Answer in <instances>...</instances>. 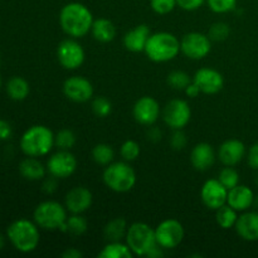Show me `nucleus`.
I'll use <instances>...</instances> for the list:
<instances>
[{
  "label": "nucleus",
  "instance_id": "f8f14e48",
  "mask_svg": "<svg viewBox=\"0 0 258 258\" xmlns=\"http://www.w3.org/2000/svg\"><path fill=\"white\" fill-rule=\"evenodd\" d=\"M78 165L77 158L70 150H58L47 161V171L58 179L70 178Z\"/></svg>",
  "mask_w": 258,
  "mask_h": 258
},
{
  "label": "nucleus",
  "instance_id": "412c9836",
  "mask_svg": "<svg viewBox=\"0 0 258 258\" xmlns=\"http://www.w3.org/2000/svg\"><path fill=\"white\" fill-rule=\"evenodd\" d=\"M234 229L244 241H258V212H243L238 216Z\"/></svg>",
  "mask_w": 258,
  "mask_h": 258
},
{
  "label": "nucleus",
  "instance_id": "423d86ee",
  "mask_svg": "<svg viewBox=\"0 0 258 258\" xmlns=\"http://www.w3.org/2000/svg\"><path fill=\"white\" fill-rule=\"evenodd\" d=\"M68 211L63 204L55 201H45L38 204L33 219L39 228L45 231H62L68 218Z\"/></svg>",
  "mask_w": 258,
  "mask_h": 258
},
{
  "label": "nucleus",
  "instance_id": "cd10ccee",
  "mask_svg": "<svg viewBox=\"0 0 258 258\" xmlns=\"http://www.w3.org/2000/svg\"><path fill=\"white\" fill-rule=\"evenodd\" d=\"M87 228L88 222L85 217H82V214H72V216L67 218L64 227H63L60 232L71 234V236L80 237L87 232Z\"/></svg>",
  "mask_w": 258,
  "mask_h": 258
},
{
  "label": "nucleus",
  "instance_id": "a19ab883",
  "mask_svg": "<svg viewBox=\"0 0 258 258\" xmlns=\"http://www.w3.org/2000/svg\"><path fill=\"white\" fill-rule=\"evenodd\" d=\"M206 0H176L178 7H180L183 10L186 12H194V10L199 9L202 5L204 4Z\"/></svg>",
  "mask_w": 258,
  "mask_h": 258
},
{
  "label": "nucleus",
  "instance_id": "1a4fd4ad",
  "mask_svg": "<svg viewBox=\"0 0 258 258\" xmlns=\"http://www.w3.org/2000/svg\"><path fill=\"white\" fill-rule=\"evenodd\" d=\"M191 118L190 106L186 101L174 98L169 101L163 110V120L171 130H181Z\"/></svg>",
  "mask_w": 258,
  "mask_h": 258
},
{
  "label": "nucleus",
  "instance_id": "39448f33",
  "mask_svg": "<svg viewBox=\"0 0 258 258\" xmlns=\"http://www.w3.org/2000/svg\"><path fill=\"white\" fill-rule=\"evenodd\" d=\"M105 185L115 193H127L135 186L136 173L127 161L108 164L102 174Z\"/></svg>",
  "mask_w": 258,
  "mask_h": 258
},
{
  "label": "nucleus",
  "instance_id": "393cba45",
  "mask_svg": "<svg viewBox=\"0 0 258 258\" xmlns=\"http://www.w3.org/2000/svg\"><path fill=\"white\" fill-rule=\"evenodd\" d=\"M127 222L122 217H116L107 222L103 228V237L107 242H120L125 239L127 233Z\"/></svg>",
  "mask_w": 258,
  "mask_h": 258
},
{
  "label": "nucleus",
  "instance_id": "2eb2a0df",
  "mask_svg": "<svg viewBox=\"0 0 258 258\" xmlns=\"http://www.w3.org/2000/svg\"><path fill=\"white\" fill-rule=\"evenodd\" d=\"M133 115L136 122L144 126H153L160 117V105L150 96L139 98L133 108Z\"/></svg>",
  "mask_w": 258,
  "mask_h": 258
},
{
  "label": "nucleus",
  "instance_id": "8fccbe9b",
  "mask_svg": "<svg viewBox=\"0 0 258 258\" xmlns=\"http://www.w3.org/2000/svg\"><path fill=\"white\" fill-rule=\"evenodd\" d=\"M256 185L258 186V175H257V178H256Z\"/></svg>",
  "mask_w": 258,
  "mask_h": 258
},
{
  "label": "nucleus",
  "instance_id": "de8ad7c7",
  "mask_svg": "<svg viewBox=\"0 0 258 258\" xmlns=\"http://www.w3.org/2000/svg\"><path fill=\"white\" fill-rule=\"evenodd\" d=\"M5 247V237L0 233V251Z\"/></svg>",
  "mask_w": 258,
  "mask_h": 258
},
{
  "label": "nucleus",
  "instance_id": "aec40b11",
  "mask_svg": "<svg viewBox=\"0 0 258 258\" xmlns=\"http://www.w3.org/2000/svg\"><path fill=\"white\" fill-rule=\"evenodd\" d=\"M217 159V154L213 146L208 143H199L193 148L190 153V163L198 171H207L213 166Z\"/></svg>",
  "mask_w": 258,
  "mask_h": 258
},
{
  "label": "nucleus",
  "instance_id": "c85d7f7f",
  "mask_svg": "<svg viewBox=\"0 0 258 258\" xmlns=\"http://www.w3.org/2000/svg\"><path fill=\"white\" fill-rule=\"evenodd\" d=\"M238 212L228 204H224L216 211V222L221 228L231 229L236 226L238 219Z\"/></svg>",
  "mask_w": 258,
  "mask_h": 258
},
{
  "label": "nucleus",
  "instance_id": "473e14b6",
  "mask_svg": "<svg viewBox=\"0 0 258 258\" xmlns=\"http://www.w3.org/2000/svg\"><path fill=\"white\" fill-rule=\"evenodd\" d=\"M231 34V27L226 22H216L208 30V37L212 42H223Z\"/></svg>",
  "mask_w": 258,
  "mask_h": 258
},
{
  "label": "nucleus",
  "instance_id": "ddd939ff",
  "mask_svg": "<svg viewBox=\"0 0 258 258\" xmlns=\"http://www.w3.org/2000/svg\"><path fill=\"white\" fill-rule=\"evenodd\" d=\"M63 93L73 102L85 103L93 97V86L82 76H72L63 83Z\"/></svg>",
  "mask_w": 258,
  "mask_h": 258
},
{
  "label": "nucleus",
  "instance_id": "a211bd4d",
  "mask_svg": "<svg viewBox=\"0 0 258 258\" xmlns=\"http://www.w3.org/2000/svg\"><path fill=\"white\" fill-rule=\"evenodd\" d=\"M246 146L238 139L226 140L217 151V158L224 166H236L246 158Z\"/></svg>",
  "mask_w": 258,
  "mask_h": 258
},
{
  "label": "nucleus",
  "instance_id": "9d476101",
  "mask_svg": "<svg viewBox=\"0 0 258 258\" xmlns=\"http://www.w3.org/2000/svg\"><path fill=\"white\" fill-rule=\"evenodd\" d=\"M180 50L185 57L199 60L206 58L212 50V40L208 34L191 32L184 35L180 40Z\"/></svg>",
  "mask_w": 258,
  "mask_h": 258
},
{
  "label": "nucleus",
  "instance_id": "0eeeda50",
  "mask_svg": "<svg viewBox=\"0 0 258 258\" xmlns=\"http://www.w3.org/2000/svg\"><path fill=\"white\" fill-rule=\"evenodd\" d=\"M125 242L134 256L148 257L149 253L158 246L155 238V229L144 222H135L128 226Z\"/></svg>",
  "mask_w": 258,
  "mask_h": 258
},
{
  "label": "nucleus",
  "instance_id": "e433bc0d",
  "mask_svg": "<svg viewBox=\"0 0 258 258\" xmlns=\"http://www.w3.org/2000/svg\"><path fill=\"white\" fill-rule=\"evenodd\" d=\"M212 12L217 14H226L236 9L237 0H207Z\"/></svg>",
  "mask_w": 258,
  "mask_h": 258
},
{
  "label": "nucleus",
  "instance_id": "79ce46f5",
  "mask_svg": "<svg viewBox=\"0 0 258 258\" xmlns=\"http://www.w3.org/2000/svg\"><path fill=\"white\" fill-rule=\"evenodd\" d=\"M58 188V178L50 175L48 176L47 179H44L42 185V190L44 191L45 194H53Z\"/></svg>",
  "mask_w": 258,
  "mask_h": 258
},
{
  "label": "nucleus",
  "instance_id": "6ab92c4d",
  "mask_svg": "<svg viewBox=\"0 0 258 258\" xmlns=\"http://www.w3.org/2000/svg\"><path fill=\"white\" fill-rule=\"evenodd\" d=\"M254 193L249 186L238 184L234 188L229 189L228 197H227V204L237 212H246L253 206Z\"/></svg>",
  "mask_w": 258,
  "mask_h": 258
},
{
  "label": "nucleus",
  "instance_id": "c756f323",
  "mask_svg": "<svg viewBox=\"0 0 258 258\" xmlns=\"http://www.w3.org/2000/svg\"><path fill=\"white\" fill-rule=\"evenodd\" d=\"M92 159L98 165L107 166L115 159V151L108 144H97L92 149Z\"/></svg>",
  "mask_w": 258,
  "mask_h": 258
},
{
  "label": "nucleus",
  "instance_id": "dca6fc26",
  "mask_svg": "<svg viewBox=\"0 0 258 258\" xmlns=\"http://www.w3.org/2000/svg\"><path fill=\"white\" fill-rule=\"evenodd\" d=\"M193 82L199 87L204 95H216L221 92L224 86V78L221 72L214 68L204 67L196 72L193 77Z\"/></svg>",
  "mask_w": 258,
  "mask_h": 258
},
{
  "label": "nucleus",
  "instance_id": "20e7f679",
  "mask_svg": "<svg viewBox=\"0 0 258 258\" xmlns=\"http://www.w3.org/2000/svg\"><path fill=\"white\" fill-rule=\"evenodd\" d=\"M145 54L155 63H165L178 57L180 50V40L169 32L151 33L145 47Z\"/></svg>",
  "mask_w": 258,
  "mask_h": 258
},
{
  "label": "nucleus",
  "instance_id": "4be33fe9",
  "mask_svg": "<svg viewBox=\"0 0 258 258\" xmlns=\"http://www.w3.org/2000/svg\"><path fill=\"white\" fill-rule=\"evenodd\" d=\"M150 35V28L146 24H140L123 35V45L133 53L144 52Z\"/></svg>",
  "mask_w": 258,
  "mask_h": 258
},
{
  "label": "nucleus",
  "instance_id": "ea45409f",
  "mask_svg": "<svg viewBox=\"0 0 258 258\" xmlns=\"http://www.w3.org/2000/svg\"><path fill=\"white\" fill-rule=\"evenodd\" d=\"M247 163L253 170H258V143L253 144L246 154Z\"/></svg>",
  "mask_w": 258,
  "mask_h": 258
},
{
  "label": "nucleus",
  "instance_id": "f257e3e1",
  "mask_svg": "<svg viewBox=\"0 0 258 258\" xmlns=\"http://www.w3.org/2000/svg\"><path fill=\"white\" fill-rule=\"evenodd\" d=\"M93 15L86 5L81 3H68L59 13V24L63 32L72 38H82L91 32Z\"/></svg>",
  "mask_w": 258,
  "mask_h": 258
},
{
  "label": "nucleus",
  "instance_id": "bb28decb",
  "mask_svg": "<svg viewBox=\"0 0 258 258\" xmlns=\"http://www.w3.org/2000/svg\"><path fill=\"white\" fill-rule=\"evenodd\" d=\"M100 258H133L134 253L130 249V247L123 243L122 241L120 242H108L102 251L98 253Z\"/></svg>",
  "mask_w": 258,
  "mask_h": 258
},
{
  "label": "nucleus",
  "instance_id": "a878e982",
  "mask_svg": "<svg viewBox=\"0 0 258 258\" xmlns=\"http://www.w3.org/2000/svg\"><path fill=\"white\" fill-rule=\"evenodd\" d=\"M30 92V86L25 78L14 76L7 83V93L13 101H24Z\"/></svg>",
  "mask_w": 258,
  "mask_h": 258
},
{
  "label": "nucleus",
  "instance_id": "a18cd8bd",
  "mask_svg": "<svg viewBox=\"0 0 258 258\" xmlns=\"http://www.w3.org/2000/svg\"><path fill=\"white\" fill-rule=\"evenodd\" d=\"M184 92H185V95L188 96V97H190V98H196V97H198L199 95H201V90H199V87L198 86L196 85V83L193 82V81H191V83L190 85L188 86V87L185 88V91H184Z\"/></svg>",
  "mask_w": 258,
  "mask_h": 258
},
{
  "label": "nucleus",
  "instance_id": "09e8293b",
  "mask_svg": "<svg viewBox=\"0 0 258 258\" xmlns=\"http://www.w3.org/2000/svg\"><path fill=\"white\" fill-rule=\"evenodd\" d=\"M2 86H3V80H2V76H0V90H2Z\"/></svg>",
  "mask_w": 258,
  "mask_h": 258
},
{
  "label": "nucleus",
  "instance_id": "c9c22d12",
  "mask_svg": "<svg viewBox=\"0 0 258 258\" xmlns=\"http://www.w3.org/2000/svg\"><path fill=\"white\" fill-rule=\"evenodd\" d=\"M140 145L135 140H126L120 148L121 156L127 163L136 160L139 158V155H140Z\"/></svg>",
  "mask_w": 258,
  "mask_h": 258
},
{
  "label": "nucleus",
  "instance_id": "4c0bfd02",
  "mask_svg": "<svg viewBox=\"0 0 258 258\" xmlns=\"http://www.w3.org/2000/svg\"><path fill=\"white\" fill-rule=\"evenodd\" d=\"M176 0H151L150 7L156 14L166 15L173 12L176 7Z\"/></svg>",
  "mask_w": 258,
  "mask_h": 258
},
{
  "label": "nucleus",
  "instance_id": "6e6552de",
  "mask_svg": "<svg viewBox=\"0 0 258 258\" xmlns=\"http://www.w3.org/2000/svg\"><path fill=\"white\" fill-rule=\"evenodd\" d=\"M185 231L178 219L168 218L160 222L155 228L156 242L164 249L176 248L183 242Z\"/></svg>",
  "mask_w": 258,
  "mask_h": 258
},
{
  "label": "nucleus",
  "instance_id": "37998d69",
  "mask_svg": "<svg viewBox=\"0 0 258 258\" xmlns=\"http://www.w3.org/2000/svg\"><path fill=\"white\" fill-rule=\"evenodd\" d=\"M13 135V127L8 121L0 118V141H5Z\"/></svg>",
  "mask_w": 258,
  "mask_h": 258
},
{
  "label": "nucleus",
  "instance_id": "5701e85b",
  "mask_svg": "<svg viewBox=\"0 0 258 258\" xmlns=\"http://www.w3.org/2000/svg\"><path fill=\"white\" fill-rule=\"evenodd\" d=\"M19 173L23 178L29 181L42 180L47 173V166L43 165L42 161L38 160V158L27 156L20 161Z\"/></svg>",
  "mask_w": 258,
  "mask_h": 258
},
{
  "label": "nucleus",
  "instance_id": "f3484780",
  "mask_svg": "<svg viewBox=\"0 0 258 258\" xmlns=\"http://www.w3.org/2000/svg\"><path fill=\"white\" fill-rule=\"evenodd\" d=\"M92 191L86 186H75L64 197V207L71 214H82L91 208Z\"/></svg>",
  "mask_w": 258,
  "mask_h": 258
},
{
  "label": "nucleus",
  "instance_id": "49530a36",
  "mask_svg": "<svg viewBox=\"0 0 258 258\" xmlns=\"http://www.w3.org/2000/svg\"><path fill=\"white\" fill-rule=\"evenodd\" d=\"M63 258H82L83 253L80 249L71 247V248H66V251L62 253Z\"/></svg>",
  "mask_w": 258,
  "mask_h": 258
},
{
  "label": "nucleus",
  "instance_id": "58836bf2",
  "mask_svg": "<svg viewBox=\"0 0 258 258\" xmlns=\"http://www.w3.org/2000/svg\"><path fill=\"white\" fill-rule=\"evenodd\" d=\"M173 135L170 138V145L174 150H183L188 144V139H186L185 133L181 130H173Z\"/></svg>",
  "mask_w": 258,
  "mask_h": 258
},
{
  "label": "nucleus",
  "instance_id": "b1692460",
  "mask_svg": "<svg viewBox=\"0 0 258 258\" xmlns=\"http://www.w3.org/2000/svg\"><path fill=\"white\" fill-rule=\"evenodd\" d=\"M91 33L97 42L110 43L116 37V27L110 19L100 18V19L93 20Z\"/></svg>",
  "mask_w": 258,
  "mask_h": 258
},
{
  "label": "nucleus",
  "instance_id": "f03ea898",
  "mask_svg": "<svg viewBox=\"0 0 258 258\" xmlns=\"http://www.w3.org/2000/svg\"><path fill=\"white\" fill-rule=\"evenodd\" d=\"M7 238L17 251L30 253L37 249L40 242L39 227L34 221L19 218L8 227Z\"/></svg>",
  "mask_w": 258,
  "mask_h": 258
},
{
  "label": "nucleus",
  "instance_id": "f704fd0d",
  "mask_svg": "<svg viewBox=\"0 0 258 258\" xmlns=\"http://www.w3.org/2000/svg\"><path fill=\"white\" fill-rule=\"evenodd\" d=\"M218 180L229 190L239 184V174L233 166H226L219 173Z\"/></svg>",
  "mask_w": 258,
  "mask_h": 258
},
{
  "label": "nucleus",
  "instance_id": "2f4dec72",
  "mask_svg": "<svg viewBox=\"0 0 258 258\" xmlns=\"http://www.w3.org/2000/svg\"><path fill=\"white\" fill-rule=\"evenodd\" d=\"M190 76L188 75L184 71H173L168 75V78H166V82L170 86L173 90L176 91H185V88L188 87L191 83Z\"/></svg>",
  "mask_w": 258,
  "mask_h": 258
},
{
  "label": "nucleus",
  "instance_id": "7ed1b4c3",
  "mask_svg": "<svg viewBox=\"0 0 258 258\" xmlns=\"http://www.w3.org/2000/svg\"><path fill=\"white\" fill-rule=\"evenodd\" d=\"M54 148V134L44 125L30 126L20 138V149L27 156H45Z\"/></svg>",
  "mask_w": 258,
  "mask_h": 258
},
{
  "label": "nucleus",
  "instance_id": "4468645a",
  "mask_svg": "<svg viewBox=\"0 0 258 258\" xmlns=\"http://www.w3.org/2000/svg\"><path fill=\"white\" fill-rule=\"evenodd\" d=\"M227 197H228V189L218 179H209L201 189L202 202L207 208L212 211H217L222 206L227 204Z\"/></svg>",
  "mask_w": 258,
  "mask_h": 258
},
{
  "label": "nucleus",
  "instance_id": "7c9ffc66",
  "mask_svg": "<svg viewBox=\"0 0 258 258\" xmlns=\"http://www.w3.org/2000/svg\"><path fill=\"white\" fill-rule=\"evenodd\" d=\"M76 134L70 128H62L54 135V146L58 150H71L76 145Z\"/></svg>",
  "mask_w": 258,
  "mask_h": 258
},
{
  "label": "nucleus",
  "instance_id": "72a5a7b5",
  "mask_svg": "<svg viewBox=\"0 0 258 258\" xmlns=\"http://www.w3.org/2000/svg\"><path fill=\"white\" fill-rule=\"evenodd\" d=\"M93 113L97 117H107L111 112H112V103L105 96H98V97L93 98L92 103H91Z\"/></svg>",
  "mask_w": 258,
  "mask_h": 258
},
{
  "label": "nucleus",
  "instance_id": "9b49d317",
  "mask_svg": "<svg viewBox=\"0 0 258 258\" xmlns=\"http://www.w3.org/2000/svg\"><path fill=\"white\" fill-rule=\"evenodd\" d=\"M57 58L59 64L66 70H77L83 64L86 58L85 49L75 39H64L57 48Z\"/></svg>",
  "mask_w": 258,
  "mask_h": 258
},
{
  "label": "nucleus",
  "instance_id": "c03bdc74",
  "mask_svg": "<svg viewBox=\"0 0 258 258\" xmlns=\"http://www.w3.org/2000/svg\"><path fill=\"white\" fill-rule=\"evenodd\" d=\"M161 136H163V134H161L160 128L150 127L148 130V139L150 141H153V143H158V141H160Z\"/></svg>",
  "mask_w": 258,
  "mask_h": 258
}]
</instances>
